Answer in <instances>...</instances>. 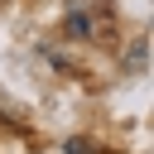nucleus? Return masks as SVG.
Returning <instances> with one entry per match:
<instances>
[]
</instances>
